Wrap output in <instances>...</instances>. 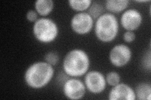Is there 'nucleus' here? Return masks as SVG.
Returning a JSON list of instances; mask_svg holds the SVG:
<instances>
[{"mask_svg":"<svg viewBox=\"0 0 151 100\" xmlns=\"http://www.w3.org/2000/svg\"><path fill=\"white\" fill-rule=\"evenodd\" d=\"M70 25L72 30L76 34L87 35L94 26V19L86 11L77 13L72 17Z\"/></svg>","mask_w":151,"mask_h":100,"instance_id":"obj_5","label":"nucleus"},{"mask_svg":"<svg viewBox=\"0 0 151 100\" xmlns=\"http://www.w3.org/2000/svg\"><path fill=\"white\" fill-rule=\"evenodd\" d=\"M86 88L84 82L77 78H69L63 84L64 96L71 100L81 99L85 96Z\"/></svg>","mask_w":151,"mask_h":100,"instance_id":"obj_8","label":"nucleus"},{"mask_svg":"<svg viewBox=\"0 0 151 100\" xmlns=\"http://www.w3.org/2000/svg\"><path fill=\"white\" fill-rule=\"evenodd\" d=\"M91 61L84 50L74 48L65 55L63 61L64 73L69 77L79 78L86 74L90 67Z\"/></svg>","mask_w":151,"mask_h":100,"instance_id":"obj_1","label":"nucleus"},{"mask_svg":"<svg viewBox=\"0 0 151 100\" xmlns=\"http://www.w3.org/2000/svg\"><path fill=\"white\" fill-rule=\"evenodd\" d=\"M32 33L38 41L41 43L48 44L57 39L59 30L58 24L52 19L42 17L34 23Z\"/></svg>","mask_w":151,"mask_h":100,"instance_id":"obj_4","label":"nucleus"},{"mask_svg":"<svg viewBox=\"0 0 151 100\" xmlns=\"http://www.w3.org/2000/svg\"><path fill=\"white\" fill-rule=\"evenodd\" d=\"M44 61L52 66H56L59 61V54L55 51H49L45 55Z\"/></svg>","mask_w":151,"mask_h":100,"instance_id":"obj_17","label":"nucleus"},{"mask_svg":"<svg viewBox=\"0 0 151 100\" xmlns=\"http://www.w3.org/2000/svg\"><path fill=\"white\" fill-rule=\"evenodd\" d=\"M38 14L35 10L34 9H30V10L28 11L26 14V18L27 20L30 22V23H35L38 19Z\"/></svg>","mask_w":151,"mask_h":100,"instance_id":"obj_20","label":"nucleus"},{"mask_svg":"<svg viewBox=\"0 0 151 100\" xmlns=\"http://www.w3.org/2000/svg\"><path fill=\"white\" fill-rule=\"evenodd\" d=\"M129 4L128 0H107L105 7L110 13H120L126 10Z\"/></svg>","mask_w":151,"mask_h":100,"instance_id":"obj_12","label":"nucleus"},{"mask_svg":"<svg viewBox=\"0 0 151 100\" xmlns=\"http://www.w3.org/2000/svg\"><path fill=\"white\" fill-rule=\"evenodd\" d=\"M54 75V66L45 61H37L25 70L24 80L28 87L38 89L45 87L52 79Z\"/></svg>","mask_w":151,"mask_h":100,"instance_id":"obj_2","label":"nucleus"},{"mask_svg":"<svg viewBox=\"0 0 151 100\" xmlns=\"http://www.w3.org/2000/svg\"><path fill=\"white\" fill-rule=\"evenodd\" d=\"M84 83L86 89L93 94H100L106 88L105 76L97 70H92L85 74Z\"/></svg>","mask_w":151,"mask_h":100,"instance_id":"obj_7","label":"nucleus"},{"mask_svg":"<svg viewBox=\"0 0 151 100\" xmlns=\"http://www.w3.org/2000/svg\"><path fill=\"white\" fill-rule=\"evenodd\" d=\"M136 99L135 90L130 85L120 83L113 87L108 93L110 100H135Z\"/></svg>","mask_w":151,"mask_h":100,"instance_id":"obj_10","label":"nucleus"},{"mask_svg":"<svg viewBox=\"0 0 151 100\" xmlns=\"http://www.w3.org/2000/svg\"><path fill=\"white\" fill-rule=\"evenodd\" d=\"M139 3H146V2H150V1H137Z\"/></svg>","mask_w":151,"mask_h":100,"instance_id":"obj_21","label":"nucleus"},{"mask_svg":"<svg viewBox=\"0 0 151 100\" xmlns=\"http://www.w3.org/2000/svg\"><path fill=\"white\" fill-rule=\"evenodd\" d=\"M142 21V14L135 8L127 9L120 17L121 25L127 31H134L139 29Z\"/></svg>","mask_w":151,"mask_h":100,"instance_id":"obj_9","label":"nucleus"},{"mask_svg":"<svg viewBox=\"0 0 151 100\" xmlns=\"http://www.w3.org/2000/svg\"><path fill=\"white\" fill-rule=\"evenodd\" d=\"M119 32V23L117 18L110 13H104L96 20L94 33L97 39L103 43L114 40Z\"/></svg>","mask_w":151,"mask_h":100,"instance_id":"obj_3","label":"nucleus"},{"mask_svg":"<svg viewBox=\"0 0 151 100\" xmlns=\"http://www.w3.org/2000/svg\"><path fill=\"white\" fill-rule=\"evenodd\" d=\"M106 83L110 87H115V85L120 83L121 77L119 73L116 71H110L108 73L105 77Z\"/></svg>","mask_w":151,"mask_h":100,"instance_id":"obj_16","label":"nucleus"},{"mask_svg":"<svg viewBox=\"0 0 151 100\" xmlns=\"http://www.w3.org/2000/svg\"><path fill=\"white\" fill-rule=\"evenodd\" d=\"M123 39L127 43H130L134 42L136 39L135 33L134 31H126L124 33V35H123Z\"/></svg>","mask_w":151,"mask_h":100,"instance_id":"obj_18","label":"nucleus"},{"mask_svg":"<svg viewBox=\"0 0 151 100\" xmlns=\"http://www.w3.org/2000/svg\"><path fill=\"white\" fill-rule=\"evenodd\" d=\"M92 2L91 0H69L68 4L74 11L80 13L88 10Z\"/></svg>","mask_w":151,"mask_h":100,"instance_id":"obj_14","label":"nucleus"},{"mask_svg":"<svg viewBox=\"0 0 151 100\" xmlns=\"http://www.w3.org/2000/svg\"><path fill=\"white\" fill-rule=\"evenodd\" d=\"M135 93L136 99L139 100H150L151 85L149 83L142 82L135 87Z\"/></svg>","mask_w":151,"mask_h":100,"instance_id":"obj_13","label":"nucleus"},{"mask_svg":"<svg viewBox=\"0 0 151 100\" xmlns=\"http://www.w3.org/2000/svg\"><path fill=\"white\" fill-rule=\"evenodd\" d=\"M150 51L149 50L147 53L144 55L142 58V66L143 67L149 71H150L151 68V62H150Z\"/></svg>","mask_w":151,"mask_h":100,"instance_id":"obj_19","label":"nucleus"},{"mask_svg":"<svg viewBox=\"0 0 151 100\" xmlns=\"http://www.w3.org/2000/svg\"><path fill=\"white\" fill-rule=\"evenodd\" d=\"M88 13L94 19V20H96L104 13L103 6L100 3L93 1L88 9Z\"/></svg>","mask_w":151,"mask_h":100,"instance_id":"obj_15","label":"nucleus"},{"mask_svg":"<svg viewBox=\"0 0 151 100\" xmlns=\"http://www.w3.org/2000/svg\"><path fill=\"white\" fill-rule=\"evenodd\" d=\"M35 10L42 17H46L53 11L54 2L52 0H37L34 4Z\"/></svg>","mask_w":151,"mask_h":100,"instance_id":"obj_11","label":"nucleus"},{"mask_svg":"<svg viewBox=\"0 0 151 100\" xmlns=\"http://www.w3.org/2000/svg\"><path fill=\"white\" fill-rule=\"evenodd\" d=\"M132 57L130 48L125 44H118L113 46L109 53V60L115 67L122 68L128 65Z\"/></svg>","mask_w":151,"mask_h":100,"instance_id":"obj_6","label":"nucleus"}]
</instances>
